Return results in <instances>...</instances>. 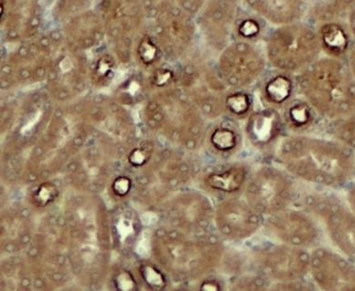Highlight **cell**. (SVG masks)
I'll use <instances>...</instances> for the list:
<instances>
[{
    "instance_id": "2",
    "label": "cell",
    "mask_w": 355,
    "mask_h": 291,
    "mask_svg": "<svg viewBox=\"0 0 355 291\" xmlns=\"http://www.w3.org/2000/svg\"><path fill=\"white\" fill-rule=\"evenodd\" d=\"M296 78L298 94L322 120H338L355 110V80L345 60L321 56Z\"/></svg>"
},
{
    "instance_id": "19",
    "label": "cell",
    "mask_w": 355,
    "mask_h": 291,
    "mask_svg": "<svg viewBox=\"0 0 355 291\" xmlns=\"http://www.w3.org/2000/svg\"><path fill=\"white\" fill-rule=\"evenodd\" d=\"M251 89H230L225 97V116L244 122L255 110V97Z\"/></svg>"
},
{
    "instance_id": "22",
    "label": "cell",
    "mask_w": 355,
    "mask_h": 291,
    "mask_svg": "<svg viewBox=\"0 0 355 291\" xmlns=\"http://www.w3.org/2000/svg\"><path fill=\"white\" fill-rule=\"evenodd\" d=\"M261 17L245 16L238 17L234 28V40L257 43L264 35V25Z\"/></svg>"
},
{
    "instance_id": "25",
    "label": "cell",
    "mask_w": 355,
    "mask_h": 291,
    "mask_svg": "<svg viewBox=\"0 0 355 291\" xmlns=\"http://www.w3.org/2000/svg\"><path fill=\"white\" fill-rule=\"evenodd\" d=\"M206 2L207 0H180L182 10L191 14L199 13Z\"/></svg>"
},
{
    "instance_id": "12",
    "label": "cell",
    "mask_w": 355,
    "mask_h": 291,
    "mask_svg": "<svg viewBox=\"0 0 355 291\" xmlns=\"http://www.w3.org/2000/svg\"><path fill=\"white\" fill-rule=\"evenodd\" d=\"M246 160L218 162L206 172L203 183L209 193L219 200L243 196L253 170Z\"/></svg>"
},
{
    "instance_id": "7",
    "label": "cell",
    "mask_w": 355,
    "mask_h": 291,
    "mask_svg": "<svg viewBox=\"0 0 355 291\" xmlns=\"http://www.w3.org/2000/svg\"><path fill=\"white\" fill-rule=\"evenodd\" d=\"M216 65L230 89H251L260 83L269 64L257 43L234 40L220 51Z\"/></svg>"
},
{
    "instance_id": "9",
    "label": "cell",
    "mask_w": 355,
    "mask_h": 291,
    "mask_svg": "<svg viewBox=\"0 0 355 291\" xmlns=\"http://www.w3.org/2000/svg\"><path fill=\"white\" fill-rule=\"evenodd\" d=\"M266 217L243 196L219 200L214 208V226L225 243L243 244L261 231Z\"/></svg>"
},
{
    "instance_id": "15",
    "label": "cell",
    "mask_w": 355,
    "mask_h": 291,
    "mask_svg": "<svg viewBox=\"0 0 355 291\" xmlns=\"http://www.w3.org/2000/svg\"><path fill=\"white\" fill-rule=\"evenodd\" d=\"M259 99L264 107L281 110L298 94L296 75L278 71H267L259 83Z\"/></svg>"
},
{
    "instance_id": "4",
    "label": "cell",
    "mask_w": 355,
    "mask_h": 291,
    "mask_svg": "<svg viewBox=\"0 0 355 291\" xmlns=\"http://www.w3.org/2000/svg\"><path fill=\"white\" fill-rule=\"evenodd\" d=\"M243 197L266 217L295 206L301 194L287 171L276 163H263L253 167Z\"/></svg>"
},
{
    "instance_id": "10",
    "label": "cell",
    "mask_w": 355,
    "mask_h": 291,
    "mask_svg": "<svg viewBox=\"0 0 355 291\" xmlns=\"http://www.w3.org/2000/svg\"><path fill=\"white\" fill-rule=\"evenodd\" d=\"M309 278L316 289L355 290V263L342 253L317 246L310 250Z\"/></svg>"
},
{
    "instance_id": "26",
    "label": "cell",
    "mask_w": 355,
    "mask_h": 291,
    "mask_svg": "<svg viewBox=\"0 0 355 291\" xmlns=\"http://www.w3.org/2000/svg\"><path fill=\"white\" fill-rule=\"evenodd\" d=\"M113 189H114V192L118 196H125L130 191V180L128 179L127 177H119L114 182Z\"/></svg>"
},
{
    "instance_id": "23",
    "label": "cell",
    "mask_w": 355,
    "mask_h": 291,
    "mask_svg": "<svg viewBox=\"0 0 355 291\" xmlns=\"http://www.w3.org/2000/svg\"><path fill=\"white\" fill-rule=\"evenodd\" d=\"M230 285L229 290H270L272 283L252 270V273H241L234 276Z\"/></svg>"
},
{
    "instance_id": "24",
    "label": "cell",
    "mask_w": 355,
    "mask_h": 291,
    "mask_svg": "<svg viewBox=\"0 0 355 291\" xmlns=\"http://www.w3.org/2000/svg\"><path fill=\"white\" fill-rule=\"evenodd\" d=\"M56 194V188H55L53 185L45 184L40 186L39 190H37L36 194H35L34 199L39 205L46 206L55 199Z\"/></svg>"
},
{
    "instance_id": "8",
    "label": "cell",
    "mask_w": 355,
    "mask_h": 291,
    "mask_svg": "<svg viewBox=\"0 0 355 291\" xmlns=\"http://www.w3.org/2000/svg\"><path fill=\"white\" fill-rule=\"evenodd\" d=\"M263 230L270 240L311 250L321 244V223L301 206H291L264 219Z\"/></svg>"
},
{
    "instance_id": "28",
    "label": "cell",
    "mask_w": 355,
    "mask_h": 291,
    "mask_svg": "<svg viewBox=\"0 0 355 291\" xmlns=\"http://www.w3.org/2000/svg\"><path fill=\"white\" fill-rule=\"evenodd\" d=\"M345 62L347 63L349 69H350L351 74L355 80V42L352 46L347 57H346Z\"/></svg>"
},
{
    "instance_id": "3",
    "label": "cell",
    "mask_w": 355,
    "mask_h": 291,
    "mask_svg": "<svg viewBox=\"0 0 355 291\" xmlns=\"http://www.w3.org/2000/svg\"><path fill=\"white\" fill-rule=\"evenodd\" d=\"M264 51L272 69L299 74L321 57L315 28L300 22L277 26L267 35Z\"/></svg>"
},
{
    "instance_id": "17",
    "label": "cell",
    "mask_w": 355,
    "mask_h": 291,
    "mask_svg": "<svg viewBox=\"0 0 355 291\" xmlns=\"http://www.w3.org/2000/svg\"><path fill=\"white\" fill-rule=\"evenodd\" d=\"M322 53L334 59L345 60L353 46L354 38L347 25L338 20L320 23L316 30Z\"/></svg>"
},
{
    "instance_id": "32",
    "label": "cell",
    "mask_w": 355,
    "mask_h": 291,
    "mask_svg": "<svg viewBox=\"0 0 355 291\" xmlns=\"http://www.w3.org/2000/svg\"><path fill=\"white\" fill-rule=\"evenodd\" d=\"M40 42H42V45L43 47L49 46V40L48 39V38H43V39L40 40Z\"/></svg>"
},
{
    "instance_id": "18",
    "label": "cell",
    "mask_w": 355,
    "mask_h": 291,
    "mask_svg": "<svg viewBox=\"0 0 355 291\" xmlns=\"http://www.w3.org/2000/svg\"><path fill=\"white\" fill-rule=\"evenodd\" d=\"M287 132L292 135H306L315 129L321 117L302 96H296L281 110Z\"/></svg>"
},
{
    "instance_id": "6",
    "label": "cell",
    "mask_w": 355,
    "mask_h": 291,
    "mask_svg": "<svg viewBox=\"0 0 355 291\" xmlns=\"http://www.w3.org/2000/svg\"><path fill=\"white\" fill-rule=\"evenodd\" d=\"M249 257L253 272L264 276L272 284L309 278L310 250L270 240L252 247Z\"/></svg>"
},
{
    "instance_id": "13",
    "label": "cell",
    "mask_w": 355,
    "mask_h": 291,
    "mask_svg": "<svg viewBox=\"0 0 355 291\" xmlns=\"http://www.w3.org/2000/svg\"><path fill=\"white\" fill-rule=\"evenodd\" d=\"M236 0H211L202 17L203 28L214 48L222 51L234 38L238 19Z\"/></svg>"
},
{
    "instance_id": "14",
    "label": "cell",
    "mask_w": 355,
    "mask_h": 291,
    "mask_svg": "<svg viewBox=\"0 0 355 291\" xmlns=\"http://www.w3.org/2000/svg\"><path fill=\"white\" fill-rule=\"evenodd\" d=\"M245 142L240 122L228 116L217 119L208 133L209 151L218 162L236 159Z\"/></svg>"
},
{
    "instance_id": "27",
    "label": "cell",
    "mask_w": 355,
    "mask_h": 291,
    "mask_svg": "<svg viewBox=\"0 0 355 291\" xmlns=\"http://www.w3.org/2000/svg\"><path fill=\"white\" fill-rule=\"evenodd\" d=\"M346 203L355 214V182L348 185L347 193H346Z\"/></svg>"
},
{
    "instance_id": "11",
    "label": "cell",
    "mask_w": 355,
    "mask_h": 291,
    "mask_svg": "<svg viewBox=\"0 0 355 291\" xmlns=\"http://www.w3.org/2000/svg\"><path fill=\"white\" fill-rule=\"evenodd\" d=\"M286 132L281 110L275 108L263 106L255 109L244 121L245 141L253 150L260 153L273 156Z\"/></svg>"
},
{
    "instance_id": "30",
    "label": "cell",
    "mask_w": 355,
    "mask_h": 291,
    "mask_svg": "<svg viewBox=\"0 0 355 291\" xmlns=\"http://www.w3.org/2000/svg\"><path fill=\"white\" fill-rule=\"evenodd\" d=\"M51 37V39H53L55 40H59L61 39V35H60V32H57V31L52 32Z\"/></svg>"
},
{
    "instance_id": "1",
    "label": "cell",
    "mask_w": 355,
    "mask_h": 291,
    "mask_svg": "<svg viewBox=\"0 0 355 291\" xmlns=\"http://www.w3.org/2000/svg\"><path fill=\"white\" fill-rule=\"evenodd\" d=\"M273 158L297 181L324 190L347 188L355 178V150L331 138L289 133Z\"/></svg>"
},
{
    "instance_id": "29",
    "label": "cell",
    "mask_w": 355,
    "mask_h": 291,
    "mask_svg": "<svg viewBox=\"0 0 355 291\" xmlns=\"http://www.w3.org/2000/svg\"><path fill=\"white\" fill-rule=\"evenodd\" d=\"M348 28L355 42V8L348 14Z\"/></svg>"
},
{
    "instance_id": "31",
    "label": "cell",
    "mask_w": 355,
    "mask_h": 291,
    "mask_svg": "<svg viewBox=\"0 0 355 291\" xmlns=\"http://www.w3.org/2000/svg\"><path fill=\"white\" fill-rule=\"evenodd\" d=\"M19 55L21 57H26L28 55V49H26L25 47H22L19 49Z\"/></svg>"
},
{
    "instance_id": "5",
    "label": "cell",
    "mask_w": 355,
    "mask_h": 291,
    "mask_svg": "<svg viewBox=\"0 0 355 291\" xmlns=\"http://www.w3.org/2000/svg\"><path fill=\"white\" fill-rule=\"evenodd\" d=\"M298 203L319 220L333 246L355 263V214L347 203L326 192L305 194Z\"/></svg>"
},
{
    "instance_id": "16",
    "label": "cell",
    "mask_w": 355,
    "mask_h": 291,
    "mask_svg": "<svg viewBox=\"0 0 355 291\" xmlns=\"http://www.w3.org/2000/svg\"><path fill=\"white\" fill-rule=\"evenodd\" d=\"M243 2L258 17L281 26L300 22L306 11L305 0H236Z\"/></svg>"
},
{
    "instance_id": "20",
    "label": "cell",
    "mask_w": 355,
    "mask_h": 291,
    "mask_svg": "<svg viewBox=\"0 0 355 291\" xmlns=\"http://www.w3.org/2000/svg\"><path fill=\"white\" fill-rule=\"evenodd\" d=\"M355 8V0H321L313 8V15L319 23L338 20Z\"/></svg>"
},
{
    "instance_id": "21",
    "label": "cell",
    "mask_w": 355,
    "mask_h": 291,
    "mask_svg": "<svg viewBox=\"0 0 355 291\" xmlns=\"http://www.w3.org/2000/svg\"><path fill=\"white\" fill-rule=\"evenodd\" d=\"M326 128L331 138L355 150V110L345 117L329 122Z\"/></svg>"
}]
</instances>
